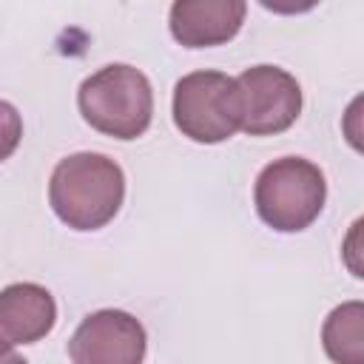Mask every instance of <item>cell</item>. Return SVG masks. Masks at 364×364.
<instances>
[{"instance_id": "6da1fadb", "label": "cell", "mask_w": 364, "mask_h": 364, "mask_svg": "<svg viewBox=\"0 0 364 364\" xmlns=\"http://www.w3.org/2000/svg\"><path fill=\"white\" fill-rule=\"evenodd\" d=\"M122 168L94 151H80L54 165L48 182V205L57 219L74 230H100L122 208Z\"/></svg>"}, {"instance_id": "7a4b0ae2", "label": "cell", "mask_w": 364, "mask_h": 364, "mask_svg": "<svg viewBox=\"0 0 364 364\" xmlns=\"http://www.w3.org/2000/svg\"><path fill=\"white\" fill-rule=\"evenodd\" d=\"M77 105L94 131L114 139H136L154 119V88L139 68L111 63L82 80Z\"/></svg>"}, {"instance_id": "3957f363", "label": "cell", "mask_w": 364, "mask_h": 364, "mask_svg": "<svg viewBox=\"0 0 364 364\" xmlns=\"http://www.w3.org/2000/svg\"><path fill=\"white\" fill-rule=\"evenodd\" d=\"M327 202V182L316 162L304 156H282L264 165L253 185L259 219L279 233L310 228Z\"/></svg>"}, {"instance_id": "277c9868", "label": "cell", "mask_w": 364, "mask_h": 364, "mask_svg": "<svg viewBox=\"0 0 364 364\" xmlns=\"http://www.w3.org/2000/svg\"><path fill=\"white\" fill-rule=\"evenodd\" d=\"M173 125L182 136L216 145L242 131V91L225 71H191L173 88Z\"/></svg>"}, {"instance_id": "5b68a950", "label": "cell", "mask_w": 364, "mask_h": 364, "mask_svg": "<svg viewBox=\"0 0 364 364\" xmlns=\"http://www.w3.org/2000/svg\"><path fill=\"white\" fill-rule=\"evenodd\" d=\"M242 91V131L250 136H270L287 131L301 114V85L279 65H253L239 77Z\"/></svg>"}, {"instance_id": "8992f818", "label": "cell", "mask_w": 364, "mask_h": 364, "mask_svg": "<svg viewBox=\"0 0 364 364\" xmlns=\"http://www.w3.org/2000/svg\"><path fill=\"white\" fill-rule=\"evenodd\" d=\"M148 350L145 327L125 310H97L85 316L71 341V364H142Z\"/></svg>"}, {"instance_id": "52a82bcc", "label": "cell", "mask_w": 364, "mask_h": 364, "mask_svg": "<svg viewBox=\"0 0 364 364\" xmlns=\"http://www.w3.org/2000/svg\"><path fill=\"white\" fill-rule=\"evenodd\" d=\"M242 0H176L171 6V34L185 48H210L233 40L245 23Z\"/></svg>"}, {"instance_id": "ba28073f", "label": "cell", "mask_w": 364, "mask_h": 364, "mask_svg": "<svg viewBox=\"0 0 364 364\" xmlns=\"http://www.w3.org/2000/svg\"><path fill=\"white\" fill-rule=\"evenodd\" d=\"M57 321L54 296L34 282H14L0 293V338L6 350L34 344L51 333Z\"/></svg>"}, {"instance_id": "9c48e42d", "label": "cell", "mask_w": 364, "mask_h": 364, "mask_svg": "<svg viewBox=\"0 0 364 364\" xmlns=\"http://www.w3.org/2000/svg\"><path fill=\"white\" fill-rule=\"evenodd\" d=\"M321 347L333 364H364V301H341L327 313Z\"/></svg>"}, {"instance_id": "30bf717a", "label": "cell", "mask_w": 364, "mask_h": 364, "mask_svg": "<svg viewBox=\"0 0 364 364\" xmlns=\"http://www.w3.org/2000/svg\"><path fill=\"white\" fill-rule=\"evenodd\" d=\"M341 259H344V267L355 279H364V216H358L347 228L344 242H341Z\"/></svg>"}, {"instance_id": "8fae6325", "label": "cell", "mask_w": 364, "mask_h": 364, "mask_svg": "<svg viewBox=\"0 0 364 364\" xmlns=\"http://www.w3.org/2000/svg\"><path fill=\"white\" fill-rule=\"evenodd\" d=\"M341 134L353 151L364 156V94L353 97L341 114Z\"/></svg>"}, {"instance_id": "7c38bea8", "label": "cell", "mask_w": 364, "mask_h": 364, "mask_svg": "<svg viewBox=\"0 0 364 364\" xmlns=\"http://www.w3.org/2000/svg\"><path fill=\"white\" fill-rule=\"evenodd\" d=\"M3 364H26L20 355H14V350H6L3 353Z\"/></svg>"}]
</instances>
